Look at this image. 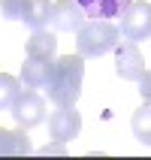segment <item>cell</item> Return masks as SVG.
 Listing matches in <instances>:
<instances>
[{
	"mask_svg": "<svg viewBox=\"0 0 151 160\" xmlns=\"http://www.w3.org/2000/svg\"><path fill=\"white\" fill-rule=\"evenodd\" d=\"M82 79H85V58L82 54H61L58 61H52V72H48V100L54 106H76V100L82 94Z\"/></svg>",
	"mask_w": 151,
	"mask_h": 160,
	"instance_id": "1",
	"label": "cell"
},
{
	"mask_svg": "<svg viewBox=\"0 0 151 160\" xmlns=\"http://www.w3.org/2000/svg\"><path fill=\"white\" fill-rule=\"evenodd\" d=\"M121 30L112 24V18H91L76 30V54L88 58H103L118 45Z\"/></svg>",
	"mask_w": 151,
	"mask_h": 160,
	"instance_id": "2",
	"label": "cell"
},
{
	"mask_svg": "<svg viewBox=\"0 0 151 160\" xmlns=\"http://www.w3.org/2000/svg\"><path fill=\"white\" fill-rule=\"evenodd\" d=\"M121 36L130 42H142L151 39V3L148 0H130V6L121 12Z\"/></svg>",
	"mask_w": 151,
	"mask_h": 160,
	"instance_id": "3",
	"label": "cell"
},
{
	"mask_svg": "<svg viewBox=\"0 0 151 160\" xmlns=\"http://www.w3.org/2000/svg\"><path fill=\"white\" fill-rule=\"evenodd\" d=\"M9 112H12V121H15L18 127L30 130V127H36V124L45 121V100L39 97L36 91H21Z\"/></svg>",
	"mask_w": 151,
	"mask_h": 160,
	"instance_id": "4",
	"label": "cell"
},
{
	"mask_svg": "<svg viewBox=\"0 0 151 160\" xmlns=\"http://www.w3.org/2000/svg\"><path fill=\"white\" fill-rule=\"evenodd\" d=\"M112 52H115V72L124 82H139V79H142L145 58H142V52H139V45H136V42L124 39V42H118Z\"/></svg>",
	"mask_w": 151,
	"mask_h": 160,
	"instance_id": "5",
	"label": "cell"
},
{
	"mask_svg": "<svg viewBox=\"0 0 151 160\" xmlns=\"http://www.w3.org/2000/svg\"><path fill=\"white\" fill-rule=\"evenodd\" d=\"M82 130V115L76 112V106H58L48 118V133L54 142H73Z\"/></svg>",
	"mask_w": 151,
	"mask_h": 160,
	"instance_id": "6",
	"label": "cell"
},
{
	"mask_svg": "<svg viewBox=\"0 0 151 160\" xmlns=\"http://www.w3.org/2000/svg\"><path fill=\"white\" fill-rule=\"evenodd\" d=\"M85 21H88V15L82 12V6L76 3V0H58V3L52 6V27L54 30L73 33V30H79Z\"/></svg>",
	"mask_w": 151,
	"mask_h": 160,
	"instance_id": "7",
	"label": "cell"
},
{
	"mask_svg": "<svg viewBox=\"0 0 151 160\" xmlns=\"http://www.w3.org/2000/svg\"><path fill=\"white\" fill-rule=\"evenodd\" d=\"M27 58H45V61H54V52H58V36L48 27H39L27 36Z\"/></svg>",
	"mask_w": 151,
	"mask_h": 160,
	"instance_id": "8",
	"label": "cell"
},
{
	"mask_svg": "<svg viewBox=\"0 0 151 160\" xmlns=\"http://www.w3.org/2000/svg\"><path fill=\"white\" fill-rule=\"evenodd\" d=\"M52 0H24V6H21V18L18 21H24L30 30H39V27H48L52 24Z\"/></svg>",
	"mask_w": 151,
	"mask_h": 160,
	"instance_id": "9",
	"label": "cell"
},
{
	"mask_svg": "<svg viewBox=\"0 0 151 160\" xmlns=\"http://www.w3.org/2000/svg\"><path fill=\"white\" fill-rule=\"evenodd\" d=\"M48 72H52V61H45V58H24V63H21V85L24 88H45Z\"/></svg>",
	"mask_w": 151,
	"mask_h": 160,
	"instance_id": "10",
	"label": "cell"
},
{
	"mask_svg": "<svg viewBox=\"0 0 151 160\" xmlns=\"http://www.w3.org/2000/svg\"><path fill=\"white\" fill-rule=\"evenodd\" d=\"M88 18H118L130 6V0H76Z\"/></svg>",
	"mask_w": 151,
	"mask_h": 160,
	"instance_id": "11",
	"label": "cell"
},
{
	"mask_svg": "<svg viewBox=\"0 0 151 160\" xmlns=\"http://www.w3.org/2000/svg\"><path fill=\"white\" fill-rule=\"evenodd\" d=\"M21 154H30V139L24 136V127L18 130L0 127V157H21Z\"/></svg>",
	"mask_w": 151,
	"mask_h": 160,
	"instance_id": "12",
	"label": "cell"
},
{
	"mask_svg": "<svg viewBox=\"0 0 151 160\" xmlns=\"http://www.w3.org/2000/svg\"><path fill=\"white\" fill-rule=\"evenodd\" d=\"M130 130L142 145H151V103H142V106L133 112L130 118Z\"/></svg>",
	"mask_w": 151,
	"mask_h": 160,
	"instance_id": "13",
	"label": "cell"
},
{
	"mask_svg": "<svg viewBox=\"0 0 151 160\" xmlns=\"http://www.w3.org/2000/svg\"><path fill=\"white\" fill-rule=\"evenodd\" d=\"M21 94V79L9 76V72H0V112L12 109V103Z\"/></svg>",
	"mask_w": 151,
	"mask_h": 160,
	"instance_id": "14",
	"label": "cell"
},
{
	"mask_svg": "<svg viewBox=\"0 0 151 160\" xmlns=\"http://www.w3.org/2000/svg\"><path fill=\"white\" fill-rule=\"evenodd\" d=\"M21 6H24V0H0V15L9 18V21H18L21 18Z\"/></svg>",
	"mask_w": 151,
	"mask_h": 160,
	"instance_id": "15",
	"label": "cell"
},
{
	"mask_svg": "<svg viewBox=\"0 0 151 160\" xmlns=\"http://www.w3.org/2000/svg\"><path fill=\"white\" fill-rule=\"evenodd\" d=\"M139 94H142L145 103H151V70H145L142 79H139Z\"/></svg>",
	"mask_w": 151,
	"mask_h": 160,
	"instance_id": "16",
	"label": "cell"
},
{
	"mask_svg": "<svg viewBox=\"0 0 151 160\" xmlns=\"http://www.w3.org/2000/svg\"><path fill=\"white\" fill-rule=\"evenodd\" d=\"M39 154H45V157H48V154H67V142H52V145H43V148H39Z\"/></svg>",
	"mask_w": 151,
	"mask_h": 160,
	"instance_id": "17",
	"label": "cell"
}]
</instances>
